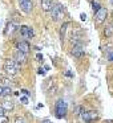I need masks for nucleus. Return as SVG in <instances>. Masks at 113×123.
<instances>
[{"instance_id":"nucleus-1","label":"nucleus","mask_w":113,"mask_h":123,"mask_svg":"<svg viewBox=\"0 0 113 123\" xmlns=\"http://www.w3.org/2000/svg\"><path fill=\"white\" fill-rule=\"evenodd\" d=\"M3 69H4V72H6L8 75H15V74H17V72H19L20 65L17 64L15 60H9L8 58V60H6V61H4Z\"/></svg>"},{"instance_id":"nucleus-2","label":"nucleus","mask_w":113,"mask_h":123,"mask_svg":"<svg viewBox=\"0 0 113 123\" xmlns=\"http://www.w3.org/2000/svg\"><path fill=\"white\" fill-rule=\"evenodd\" d=\"M49 12H51V17L53 21H57V20L63 19V16H64V8H63L61 4H53V7Z\"/></svg>"},{"instance_id":"nucleus-3","label":"nucleus","mask_w":113,"mask_h":123,"mask_svg":"<svg viewBox=\"0 0 113 123\" xmlns=\"http://www.w3.org/2000/svg\"><path fill=\"white\" fill-rule=\"evenodd\" d=\"M55 111H56L57 118H63L65 114H67V111H68L67 102L63 101V99H59V101L56 102V105H55Z\"/></svg>"},{"instance_id":"nucleus-4","label":"nucleus","mask_w":113,"mask_h":123,"mask_svg":"<svg viewBox=\"0 0 113 123\" xmlns=\"http://www.w3.org/2000/svg\"><path fill=\"white\" fill-rule=\"evenodd\" d=\"M106 15H108L106 8L101 7V8H100L97 12H94V21H96L97 24H101V23H104L105 19H106Z\"/></svg>"},{"instance_id":"nucleus-5","label":"nucleus","mask_w":113,"mask_h":123,"mask_svg":"<svg viewBox=\"0 0 113 123\" xmlns=\"http://www.w3.org/2000/svg\"><path fill=\"white\" fill-rule=\"evenodd\" d=\"M81 117H83L84 122H86V123H92V122L99 119L97 111H84L83 114H81Z\"/></svg>"},{"instance_id":"nucleus-6","label":"nucleus","mask_w":113,"mask_h":123,"mask_svg":"<svg viewBox=\"0 0 113 123\" xmlns=\"http://www.w3.org/2000/svg\"><path fill=\"white\" fill-rule=\"evenodd\" d=\"M19 6H20V9L24 13H29L32 11L33 3H32V0H19Z\"/></svg>"},{"instance_id":"nucleus-7","label":"nucleus","mask_w":113,"mask_h":123,"mask_svg":"<svg viewBox=\"0 0 113 123\" xmlns=\"http://www.w3.org/2000/svg\"><path fill=\"white\" fill-rule=\"evenodd\" d=\"M20 35H21V37L25 38V41H27L28 38L33 37V29L29 27H27V25H21V27H20Z\"/></svg>"},{"instance_id":"nucleus-8","label":"nucleus","mask_w":113,"mask_h":123,"mask_svg":"<svg viewBox=\"0 0 113 123\" xmlns=\"http://www.w3.org/2000/svg\"><path fill=\"white\" fill-rule=\"evenodd\" d=\"M71 53H72V56L76 57V58H81V57H84V46L81 45V44H78V45H73Z\"/></svg>"},{"instance_id":"nucleus-9","label":"nucleus","mask_w":113,"mask_h":123,"mask_svg":"<svg viewBox=\"0 0 113 123\" xmlns=\"http://www.w3.org/2000/svg\"><path fill=\"white\" fill-rule=\"evenodd\" d=\"M29 49H31V46H29V43L28 41H20L19 43V45H17V50L19 52H21V53H24V54H27L28 52H29Z\"/></svg>"},{"instance_id":"nucleus-10","label":"nucleus","mask_w":113,"mask_h":123,"mask_svg":"<svg viewBox=\"0 0 113 123\" xmlns=\"http://www.w3.org/2000/svg\"><path fill=\"white\" fill-rule=\"evenodd\" d=\"M15 61L17 62V64H24L25 61H27V54H24V53H21V52H19V50H16L15 52Z\"/></svg>"},{"instance_id":"nucleus-11","label":"nucleus","mask_w":113,"mask_h":123,"mask_svg":"<svg viewBox=\"0 0 113 123\" xmlns=\"http://www.w3.org/2000/svg\"><path fill=\"white\" fill-rule=\"evenodd\" d=\"M53 7V0H41V9L44 12H49Z\"/></svg>"},{"instance_id":"nucleus-12","label":"nucleus","mask_w":113,"mask_h":123,"mask_svg":"<svg viewBox=\"0 0 113 123\" xmlns=\"http://www.w3.org/2000/svg\"><path fill=\"white\" fill-rule=\"evenodd\" d=\"M1 107H3L6 111H11V110H14V102L11 101H3L1 102Z\"/></svg>"},{"instance_id":"nucleus-13","label":"nucleus","mask_w":113,"mask_h":123,"mask_svg":"<svg viewBox=\"0 0 113 123\" xmlns=\"http://www.w3.org/2000/svg\"><path fill=\"white\" fill-rule=\"evenodd\" d=\"M104 35H105V37H112L113 36V24H109L106 28H105Z\"/></svg>"},{"instance_id":"nucleus-14","label":"nucleus","mask_w":113,"mask_h":123,"mask_svg":"<svg viewBox=\"0 0 113 123\" xmlns=\"http://www.w3.org/2000/svg\"><path fill=\"white\" fill-rule=\"evenodd\" d=\"M15 31V24L14 23H8V24H7V29H6V33H12Z\"/></svg>"},{"instance_id":"nucleus-15","label":"nucleus","mask_w":113,"mask_h":123,"mask_svg":"<svg viewBox=\"0 0 113 123\" xmlns=\"http://www.w3.org/2000/svg\"><path fill=\"white\" fill-rule=\"evenodd\" d=\"M92 8H93V12H97L101 8V6H100L99 3H96V1H92Z\"/></svg>"},{"instance_id":"nucleus-16","label":"nucleus","mask_w":113,"mask_h":123,"mask_svg":"<svg viewBox=\"0 0 113 123\" xmlns=\"http://www.w3.org/2000/svg\"><path fill=\"white\" fill-rule=\"evenodd\" d=\"M67 27H69V23H65V24L61 27V37H64V35H65V31H67Z\"/></svg>"},{"instance_id":"nucleus-17","label":"nucleus","mask_w":113,"mask_h":123,"mask_svg":"<svg viewBox=\"0 0 113 123\" xmlns=\"http://www.w3.org/2000/svg\"><path fill=\"white\" fill-rule=\"evenodd\" d=\"M11 93H12L11 87H3V97L4 95H8V94H11Z\"/></svg>"},{"instance_id":"nucleus-18","label":"nucleus","mask_w":113,"mask_h":123,"mask_svg":"<svg viewBox=\"0 0 113 123\" xmlns=\"http://www.w3.org/2000/svg\"><path fill=\"white\" fill-rule=\"evenodd\" d=\"M0 123H8V118H7L6 115L0 117Z\"/></svg>"},{"instance_id":"nucleus-19","label":"nucleus","mask_w":113,"mask_h":123,"mask_svg":"<svg viewBox=\"0 0 113 123\" xmlns=\"http://www.w3.org/2000/svg\"><path fill=\"white\" fill-rule=\"evenodd\" d=\"M83 107H81V106H78L77 107V109H76V115H80V114H83Z\"/></svg>"},{"instance_id":"nucleus-20","label":"nucleus","mask_w":113,"mask_h":123,"mask_svg":"<svg viewBox=\"0 0 113 123\" xmlns=\"http://www.w3.org/2000/svg\"><path fill=\"white\" fill-rule=\"evenodd\" d=\"M20 102H21L23 105H27L28 103V98L27 97H21V98H20Z\"/></svg>"},{"instance_id":"nucleus-21","label":"nucleus","mask_w":113,"mask_h":123,"mask_svg":"<svg viewBox=\"0 0 113 123\" xmlns=\"http://www.w3.org/2000/svg\"><path fill=\"white\" fill-rule=\"evenodd\" d=\"M1 83H3V85H11L9 80H7V78H3V80H1Z\"/></svg>"},{"instance_id":"nucleus-22","label":"nucleus","mask_w":113,"mask_h":123,"mask_svg":"<svg viewBox=\"0 0 113 123\" xmlns=\"http://www.w3.org/2000/svg\"><path fill=\"white\" fill-rule=\"evenodd\" d=\"M3 115H6V110L0 106V117H3Z\"/></svg>"},{"instance_id":"nucleus-23","label":"nucleus","mask_w":113,"mask_h":123,"mask_svg":"<svg viewBox=\"0 0 113 123\" xmlns=\"http://www.w3.org/2000/svg\"><path fill=\"white\" fill-rule=\"evenodd\" d=\"M15 123H25V122H24V119H21V118H16Z\"/></svg>"},{"instance_id":"nucleus-24","label":"nucleus","mask_w":113,"mask_h":123,"mask_svg":"<svg viewBox=\"0 0 113 123\" xmlns=\"http://www.w3.org/2000/svg\"><path fill=\"white\" fill-rule=\"evenodd\" d=\"M80 17H81V20H83V21H85V20H86V16H85V13H81V15H80Z\"/></svg>"},{"instance_id":"nucleus-25","label":"nucleus","mask_w":113,"mask_h":123,"mask_svg":"<svg viewBox=\"0 0 113 123\" xmlns=\"http://www.w3.org/2000/svg\"><path fill=\"white\" fill-rule=\"evenodd\" d=\"M36 58H37V61H41V60H43V56H41V54L39 53L37 56H36Z\"/></svg>"},{"instance_id":"nucleus-26","label":"nucleus","mask_w":113,"mask_h":123,"mask_svg":"<svg viewBox=\"0 0 113 123\" xmlns=\"http://www.w3.org/2000/svg\"><path fill=\"white\" fill-rule=\"evenodd\" d=\"M44 73H45V70L41 69V68H40V69H39V74H44Z\"/></svg>"},{"instance_id":"nucleus-27","label":"nucleus","mask_w":113,"mask_h":123,"mask_svg":"<svg viewBox=\"0 0 113 123\" xmlns=\"http://www.w3.org/2000/svg\"><path fill=\"white\" fill-rule=\"evenodd\" d=\"M0 97H3V86H0Z\"/></svg>"},{"instance_id":"nucleus-28","label":"nucleus","mask_w":113,"mask_h":123,"mask_svg":"<svg viewBox=\"0 0 113 123\" xmlns=\"http://www.w3.org/2000/svg\"><path fill=\"white\" fill-rule=\"evenodd\" d=\"M109 60H110V61H113V52H112V53H109Z\"/></svg>"},{"instance_id":"nucleus-29","label":"nucleus","mask_w":113,"mask_h":123,"mask_svg":"<svg viewBox=\"0 0 113 123\" xmlns=\"http://www.w3.org/2000/svg\"><path fill=\"white\" fill-rule=\"evenodd\" d=\"M21 91L25 94V95H28V94H29V93H28V90H25V89H24V90H21Z\"/></svg>"},{"instance_id":"nucleus-30","label":"nucleus","mask_w":113,"mask_h":123,"mask_svg":"<svg viewBox=\"0 0 113 123\" xmlns=\"http://www.w3.org/2000/svg\"><path fill=\"white\" fill-rule=\"evenodd\" d=\"M41 123H52V122H51V120H43Z\"/></svg>"}]
</instances>
